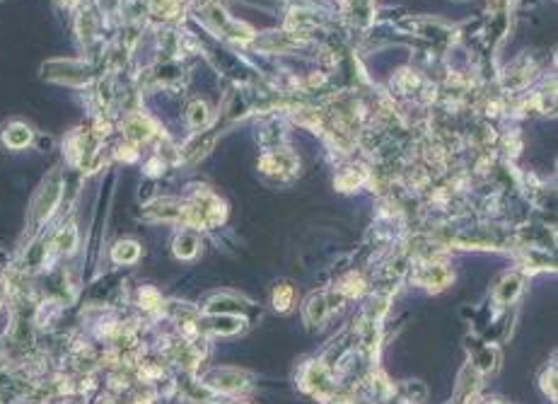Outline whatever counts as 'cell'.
Masks as SVG:
<instances>
[{
	"instance_id": "obj_9",
	"label": "cell",
	"mask_w": 558,
	"mask_h": 404,
	"mask_svg": "<svg viewBox=\"0 0 558 404\" xmlns=\"http://www.w3.org/2000/svg\"><path fill=\"white\" fill-rule=\"evenodd\" d=\"M111 257H114V262H121V264H131V262H136L140 257V247L133 240H123V242H119L111 249Z\"/></svg>"
},
{
	"instance_id": "obj_16",
	"label": "cell",
	"mask_w": 558,
	"mask_h": 404,
	"mask_svg": "<svg viewBox=\"0 0 558 404\" xmlns=\"http://www.w3.org/2000/svg\"><path fill=\"white\" fill-rule=\"evenodd\" d=\"M486 404H505L503 400H491V402H486Z\"/></svg>"
},
{
	"instance_id": "obj_1",
	"label": "cell",
	"mask_w": 558,
	"mask_h": 404,
	"mask_svg": "<svg viewBox=\"0 0 558 404\" xmlns=\"http://www.w3.org/2000/svg\"><path fill=\"white\" fill-rule=\"evenodd\" d=\"M203 383L215 392H237L246 385V378L242 371L234 368H215L203 378Z\"/></svg>"
},
{
	"instance_id": "obj_11",
	"label": "cell",
	"mask_w": 558,
	"mask_h": 404,
	"mask_svg": "<svg viewBox=\"0 0 558 404\" xmlns=\"http://www.w3.org/2000/svg\"><path fill=\"white\" fill-rule=\"evenodd\" d=\"M196 252H198V242L193 235H179L177 242H174V254L179 259H191V257H196Z\"/></svg>"
},
{
	"instance_id": "obj_8",
	"label": "cell",
	"mask_w": 558,
	"mask_h": 404,
	"mask_svg": "<svg viewBox=\"0 0 558 404\" xmlns=\"http://www.w3.org/2000/svg\"><path fill=\"white\" fill-rule=\"evenodd\" d=\"M522 291V279L520 276H508L505 281H501L496 288V298L498 303H513L515 298L520 296Z\"/></svg>"
},
{
	"instance_id": "obj_13",
	"label": "cell",
	"mask_w": 558,
	"mask_h": 404,
	"mask_svg": "<svg viewBox=\"0 0 558 404\" xmlns=\"http://www.w3.org/2000/svg\"><path fill=\"white\" fill-rule=\"evenodd\" d=\"M205 121H208V109H205L203 102H193L189 107V124L201 128Z\"/></svg>"
},
{
	"instance_id": "obj_6",
	"label": "cell",
	"mask_w": 558,
	"mask_h": 404,
	"mask_svg": "<svg viewBox=\"0 0 558 404\" xmlns=\"http://www.w3.org/2000/svg\"><path fill=\"white\" fill-rule=\"evenodd\" d=\"M329 310H331V305H329L326 296H319V293H314V296L307 301V308H304V313H307V320H309V322L319 325V322L326 320Z\"/></svg>"
},
{
	"instance_id": "obj_7",
	"label": "cell",
	"mask_w": 558,
	"mask_h": 404,
	"mask_svg": "<svg viewBox=\"0 0 558 404\" xmlns=\"http://www.w3.org/2000/svg\"><path fill=\"white\" fill-rule=\"evenodd\" d=\"M3 140L10 148H25V145H29V140H32V131L25 124H10L5 128Z\"/></svg>"
},
{
	"instance_id": "obj_14",
	"label": "cell",
	"mask_w": 558,
	"mask_h": 404,
	"mask_svg": "<svg viewBox=\"0 0 558 404\" xmlns=\"http://www.w3.org/2000/svg\"><path fill=\"white\" fill-rule=\"evenodd\" d=\"M542 390L546 395L551 397V400H556V368H546L544 376H542Z\"/></svg>"
},
{
	"instance_id": "obj_18",
	"label": "cell",
	"mask_w": 558,
	"mask_h": 404,
	"mask_svg": "<svg viewBox=\"0 0 558 404\" xmlns=\"http://www.w3.org/2000/svg\"><path fill=\"white\" fill-rule=\"evenodd\" d=\"M3 351H5V349H3V342H0V359H3Z\"/></svg>"
},
{
	"instance_id": "obj_15",
	"label": "cell",
	"mask_w": 558,
	"mask_h": 404,
	"mask_svg": "<svg viewBox=\"0 0 558 404\" xmlns=\"http://www.w3.org/2000/svg\"><path fill=\"white\" fill-rule=\"evenodd\" d=\"M73 247H75V228L70 225V228H66V230L61 232V235H58V249H61V252H73Z\"/></svg>"
},
{
	"instance_id": "obj_10",
	"label": "cell",
	"mask_w": 558,
	"mask_h": 404,
	"mask_svg": "<svg viewBox=\"0 0 558 404\" xmlns=\"http://www.w3.org/2000/svg\"><path fill=\"white\" fill-rule=\"evenodd\" d=\"M292 301H295V288L290 284H280L278 288L273 291V308L278 313H287L292 308Z\"/></svg>"
},
{
	"instance_id": "obj_17",
	"label": "cell",
	"mask_w": 558,
	"mask_h": 404,
	"mask_svg": "<svg viewBox=\"0 0 558 404\" xmlns=\"http://www.w3.org/2000/svg\"><path fill=\"white\" fill-rule=\"evenodd\" d=\"M63 5H75V0H61Z\"/></svg>"
},
{
	"instance_id": "obj_19",
	"label": "cell",
	"mask_w": 558,
	"mask_h": 404,
	"mask_svg": "<svg viewBox=\"0 0 558 404\" xmlns=\"http://www.w3.org/2000/svg\"><path fill=\"white\" fill-rule=\"evenodd\" d=\"M237 404H249V402H237Z\"/></svg>"
},
{
	"instance_id": "obj_3",
	"label": "cell",
	"mask_w": 558,
	"mask_h": 404,
	"mask_svg": "<svg viewBox=\"0 0 558 404\" xmlns=\"http://www.w3.org/2000/svg\"><path fill=\"white\" fill-rule=\"evenodd\" d=\"M416 279H418L421 286H428V288H443V286H448L452 281V271L448 266L443 264H426L418 269V274H416Z\"/></svg>"
},
{
	"instance_id": "obj_12",
	"label": "cell",
	"mask_w": 558,
	"mask_h": 404,
	"mask_svg": "<svg viewBox=\"0 0 558 404\" xmlns=\"http://www.w3.org/2000/svg\"><path fill=\"white\" fill-rule=\"evenodd\" d=\"M126 133L133 140H143V138H148L152 133V126H150V121L143 119V116H133V119L128 121V126H126Z\"/></svg>"
},
{
	"instance_id": "obj_5",
	"label": "cell",
	"mask_w": 558,
	"mask_h": 404,
	"mask_svg": "<svg viewBox=\"0 0 558 404\" xmlns=\"http://www.w3.org/2000/svg\"><path fill=\"white\" fill-rule=\"evenodd\" d=\"M58 196H61V181H58V179L46 181V186L41 189L39 203H37V215H39L41 220L49 218V215H51V211L56 208Z\"/></svg>"
},
{
	"instance_id": "obj_2",
	"label": "cell",
	"mask_w": 558,
	"mask_h": 404,
	"mask_svg": "<svg viewBox=\"0 0 558 404\" xmlns=\"http://www.w3.org/2000/svg\"><path fill=\"white\" fill-rule=\"evenodd\" d=\"M201 327L215 337H230L242 330V320L237 315H222V318L215 315V318H205V322H201Z\"/></svg>"
},
{
	"instance_id": "obj_4",
	"label": "cell",
	"mask_w": 558,
	"mask_h": 404,
	"mask_svg": "<svg viewBox=\"0 0 558 404\" xmlns=\"http://www.w3.org/2000/svg\"><path fill=\"white\" fill-rule=\"evenodd\" d=\"M304 385H307V390H312L317 397H321V400H326V397L331 395V380H329L326 371L319 363L307 368V373H304Z\"/></svg>"
}]
</instances>
